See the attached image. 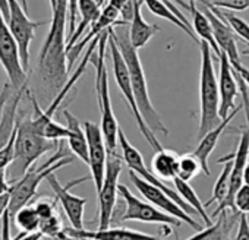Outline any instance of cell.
Returning a JSON list of instances; mask_svg holds the SVG:
<instances>
[{
	"instance_id": "obj_8",
	"label": "cell",
	"mask_w": 249,
	"mask_h": 240,
	"mask_svg": "<svg viewBox=\"0 0 249 240\" xmlns=\"http://www.w3.org/2000/svg\"><path fill=\"white\" fill-rule=\"evenodd\" d=\"M119 147H120V150H122V158H123V161L126 163V166L129 167V170L131 171H134L137 176H140L142 180H145L147 183H150V185H153V186H156V188H159V189H161L169 198H172L185 212H188L191 217H194V215H198L196 214V211L191 206V205H188L182 198H180V195L176 192V190H173L172 188H169L166 183H163V180L159 177V176H156L154 173H151L148 169H147V166H145V163H144V158H142V155H141V153L128 141V138L124 137V132L122 131V128H119Z\"/></svg>"
},
{
	"instance_id": "obj_34",
	"label": "cell",
	"mask_w": 249,
	"mask_h": 240,
	"mask_svg": "<svg viewBox=\"0 0 249 240\" xmlns=\"http://www.w3.org/2000/svg\"><path fill=\"white\" fill-rule=\"evenodd\" d=\"M15 138H17V132L12 137V139L9 141V144L3 150H0V170L12 166V163L15 160Z\"/></svg>"
},
{
	"instance_id": "obj_47",
	"label": "cell",
	"mask_w": 249,
	"mask_h": 240,
	"mask_svg": "<svg viewBox=\"0 0 249 240\" xmlns=\"http://www.w3.org/2000/svg\"><path fill=\"white\" fill-rule=\"evenodd\" d=\"M19 2H21V5L24 6V9L28 11V2H27V0H19Z\"/></svg>"
},
{
	"instance_id": "obj_12",
	"label": "cell",
	"mask_w": 249,
	"mask_h": 240,
	"mask_svg": "<svg viewBox=\"0 0 249 240\" xmlns=\"http://www.w3.org/2000/svg\"><path fill=\"white\" fill-rule=\"evenodd\" d=\"M119 195L122 196L124 202V211L120 215V221H141V223H150V224H163V225H173L179 227L182 224L180 220L176 217H172L159 208L153 206L151 204H147L131 193V190L124 186L119 185L117 188Z\"/></svg>"
},
{
	"instance_id": "obj_14",
	"label": "cell",
	"mask_w": 249,
	"mask_h": 240,
	"mask_svg": "<svg viewBox=\"0 0 249 240\" xmlns=\"http://www.w3.org/2000/svg\"><path fill=\"white\" fill-rule=\"evenodd\" d=\"M84 131L88 141V157H89V170H91V179L94 182L97 193L101 190L104 177H106V167H107V157L108 151L106 147V141L103 137L101 126H98L94 122H84Z\"/></svg>"
},
{
	"instance_id": "obj_44",
	"label": "cell",
	"mask_w": 249,
	"mask_h": 240,
	"mask_svg": "<svg viewBox=\"0 0 249 240\" xmlns=\"http://www.w3.org/2000/svg\"><path fill=\"white\" fill-rule=\"evenodd\" d=\"M243 185L249 186V163L246 164V167L243 170Z\"/></svg>"
},
{
	"instance_id": "obj_2",
	"label": "cell",
	"mask_w": 249,
	"mask_h": 240,
	"mask_svg": "<svg viewBox=\"0 0 249 240\" xmlns=\"http://www.w3.org/2000/svg\"><path fill=\"white\" fill-rule=\"evenodd\" d=\"M110 35L114 38L123 60L128 66L129 70V76H131V84H132V89L135 94V100L138 104V108L145 120L147 126L150 128V131L157 137V134L167 137L169 131L163 123V119L159 114V111L154 108L151 98H150V92H148V85H147V79H145V73L142 69V63L140 60L138 56V50L132 46L131 38H129V27L126 25H117V27H111L108 28Z\"/></svg>"
},
{
	"instance_id": "obj_17",
	"label": "cell",
	"mask_w": 249,
	"mask_h": 240,
	"mask_svg": "<svg viewBox=\"0 0 249 240\" xmlns=\"http://www.w3.org/2000/svg\"><path fill=\"white\" fill-rule=\"evenodd\" d=\"M65 233L78 240H166V237H157L145 234L141 231L129 228H106V230H76L72 227H65Z\"/></svg>"
},
{
	"instance_id": "obj_35",
	"label": "cell",
	"mask_w": 249,
	"mask_h": 240,
	"mask_svg": "<svg viewBox=\"0 0 249 240\" xmlns=\"http://www.w3.org/2000/svg\"><path fill=\"white\" fill-rule=\"evenodd\" d=\"M11 223H12V218H11L9 212L6 211L5 215L2 217V231H0V240H19L25 234V231H21L18 236L12 237L11 236Z\"/></svg>"
},
{
	"instance_id": "obj_3",
	"label": "cell",
	"mask_w": 249,
	"mask_h": 240,
	"mask_svg": "<svg viewBox=\"0 0 249 240\" xmlns=\"http://www.w3.org/2000/svg\"><path fill=\"white\" fill-rule=\"evenodd\" d=\"M201 75H199V129L198 138L213 131L221 123L218 78L213 65V50L208 43L201 41Z\"/></svg>"
},
{
	"instance_id": "obj_15",
	"label": "cell",
	"mask_w": 249,
	"mask_h": 240,
	"mask_svg": "<svg viewBox=\"0 0 249 240\" xmlns=\"http://www.w3.org/2000/svg\"><path fill=\"white\" fill-rule=\"evenodd\" d=\"M89 179V176H85L82 179H78V180H73L71 183H68L66 186L60 185V182L57 180L56 174H50L46 180L47 183L50 185L52 190L54 192L57 201L60 202L69 223L72 224V228H76V230H82L84 228V211H85V205H87V199L85 198H79L73 193H71V188L82 183V182H87Z\"/></svg>"
},
{
	"instance_id": "obj_6",
	"label": "cell",
	"mask_w": 249,
	"mask_h": 240,
	"mask_svg": "<svg viewBox=\"0 0 249 240\" xmlns=\"http://www.w3.org/2000/svg\"><path fill=\"white\" fill-rule=\"evenodd\" d=\"M108 43V30L103 33L98 41V54L94 62L95 65V91L98 98V107L101 113V131L106 141V147L108 153H116L119 145V125L113 113L110 91H108V73L106 66V47Z\"/></svg>"
},
{
	"instance_id": "obj_24",
	"label": "cell",
	"mask_w": 249,
	"mask_h": 240,
	"mask_svg": "<svg viewBox=\"0 0 249 240\" xmlns=\"http://www.w3.org/2000/svg\"><path fill=\"white\" fill-rule=\"evenodd\" d=\"M78 12L81 14V21L76 25L73 35L68 40V50L72 49L79 41L82 34L100 18L101 8L97 5L95 0H78Z\"/></svg>"
},
{
	"instance_id": "obj_33",
	"label": "cell",
	"mask_w": 249,
	"mask_h": 240,
	"mask_svg": "<svg viewBox=\"0 0 249 240\" xmlns=\"http://www.w3.org/2000/svg\"><path fill=\"white\" fill-rule=\"evenodd\" d=\"M34 208H36V211H37V214L40 215L41 220L50 218L54 214H57L56 212V204H54V201L53 199H49V198H40L36 202Z\"/></svg>"
},
{
	"instance_id": "obj_7",
	"label": "cell",
	"mask_w": 249,
	"mask_h": 240,
	"mask_svg": "<svg viewBox=\"0 0 249 240\" xmlns=\"http://www.w3.org/2000/svg\"><path fill=\"white\" fill-rule=\"evenodd\" d=\"M108 47H110V56H111V63H113V73H114V81L119 86V89L122 91L124 100H126L131 111H132V116L135 119V122L140 128V132L142 134V137L145 138V141L156 150V151H160L163 150L160 141L157 139V137L150 131V128L147 126L145 120L138 108V104H137V100H135V94H134V89H132V84H131V76H129V70H128V66L123 60V56L114 41V38L110 35L108 33Z\"/></svg>"
},
{
	"instance_id": "obj_43",
	"label": "cell",
	"mask_w": 249,
	"mask_h": 240,
	"mask_svg": "<svg viewBox=\"0 0 249 240\" xmlns=\"http://www.w3.org/2000/svg\"><path fill=\"white\" fill-rule=\"evenodd\" d=\"M0 11H2L6 21H9V3H8V0H0Z\"/></svg>"
},
{
	"instance_id": "obj_20",
	"label": "cell",
	"mask_w": 249,
	"mask_h": 240,
	"mask_svg": "<svg viewBox=\"0 0 249 240\" xmlns=\"http://www.w3.org/2000/svg\"><path fill=\"white\" fill-rule=\"evenodd\" d=\"M239 217V212L231 211V214H229V211L224 209L218 214V218L215 223H213V225L198 231L195 236L186 240H230V233L233 227L237 225Z\"/></svg>"
},
{
	"instance_id": "obj_32",
	"label": "cell",
	"mask_w": 249,
	"mask_h": 240,
	"mask_svg": "<svg viewBox=\"0 0 249 240\" xmlns=\"http://www.w3.org/2000/svg\"><path fill=\"white\" fill-rule=\"evenodd\" d=\"M234 208L239 214H249V186L242 185L234 195Z\"/></svg>"
},
{
	"instance_id": "obj_31",
	"label": "cell",
	"mask_w": 249,
	"mask_h": 240,
	"mask_svg": "<svg viewBox=\"0 0 249 240\" xmlns=\"http://www.w3.org/2000/svg\"><path fill=\"white\" fill-rule=\"evenodd\" d=\"M199 171H202V169H201L198 158L194 155V153L183 154L179 157V174H178L179 179L185 182H191L194 177L199 174Z\"/></svg>"
},
{
	"instance_id": "obj_21",
	"label": "cell",
	"mask_w": 249,
	"mask_h": 240,
	"mask_svg": "<svg viewBox=\"0 0 249 240\" xmlns=\"http://www.w3.org/2000/svg\"><path fill=\"white\" fill-rule=\"evenodd\" d=\"M63 116L66 119V128H68V145L69 150L79 158L82 160L85 164L89 163V157H88V141H87V135L85 131L79 122V119L76 116H73L66 107L63 108Z\"/></svg>"
},
{
	"instance_id": "obj_39",
	"label": "cell",
	"mask_w": 249,
	"mask_h": 240,
	"mask_svg": "<svg viewBox=\"0 0 249 240\" xmlns=\"http://www.w3.org/2000/svg\"><path fill=\"white\" fill-rule=\"evenodd\" d=\"M12 92H14V88L11 86V84H5L3 85V89H2V92H0V114H2V110H3V107H5V104H6V101L9 100V97L12 95Z\"/></svg>"
},
{
	"instance_id": "obj_22",
	"label": "cell",
	"mask_w": 249,
	"mask_h": 240,
	"mask_svg": "<svg viewBox=\"0 0 249 240\" xmlns=\"http://www.w3.org/2000/svg\"><path fill=\"white\" fill-rule=\"evenodd\" d=\"M176 3L179 5H185L189 8L191 11V17H192V27H194V33L196 34V37L201 40V41H205L208 43V46L211 47L213 53L215 54V57L218 59L221 51L217 46V41H215V37H214V33H213V27H211V22L210 19L207 18V15L198 8L195 0H189V5H186L182 0H176Z\"/></svg>"
},
{
	"instance_id": "obj_49",
	"label": "cell",
	"mask_w": 249,
	"mask_h": 240,
	"mask_svg": "<svg viewBox=\"0 0 249 240\" xmlns=\"http://www.w3.org/2000/svg\"><path fill=\"white\" fill-rule=\"evenodd\" d=\"M44 240H52V239H46V237H44Z\"/></svg>"
},
{
	"instance_id": "obj_27",
	"label": "cell",
	"mask_w": 249,
	"mask_h": 240,
	"mask_svg": "<svg viewBox=\"0 0 249 240\" xmlns=\"http://www.w3.org/2000/svg\"><path fill=\"white\" fill-rule=\"evenodd\" d=\"M173 182H175L176 192L180 195V198H182L188 205H191V206L196 211V214L201 217V220L205 223V225H207V227L213 225V220H211V217L207 214L205 205L201 202V199L198 198L196 192H195L194 188L189 185V182H185V180H182V179H179V177H176Z\"/></svg>"
},
{
	"instance_id": "obj_41",
	"label": "cell",
	"mask_w": 249,
	"mask_h": 240,
	"mask_svg": "<svg viewBox=\"0 0 249 240\" xmlns=\"http://www.w3.org/2000/svg\"><path fill=\"white\" fill-rule=\"evenodd\" d=\"M231 68H233V66H231ZM233 69H234V70L242 76V79L246 82V85H248V88H249V69H248V68H245L242 63H240V65H237V66H234Z\"/></svg>"
},
{
	"instance_id": "obj_11",
	"label": "cell",
	"mask_w": 249,
	"mask_h": 240,
	"mask_svg": "<svg viewBox=\"0 0 249 240\" xmlns=\"http://www.w3.org/2000/svg\"><path fill=\"white\" fill-rule=\"evenodd\" d=\"M9 3V28L18 43L21 62L28 73L30 70V47L36 37V30L49 24V21H33L27 17V11L21 5L19 0H8Z\"/></svg>"
},
{
	"instance_id": "obj_13",
	"label": "cell",
	"mask_w": 249,
	"mask_h": 240,
	"mask_svg": "<svg viewBox=\"0 0 249 240\" xmlns=\"http://www.w3.org/2000/svg\"><path fill=\"white\" fill-rule=\"evenodd\" d=\"M129 179H131V182L134 183V186L137 188V190L153 205V206H156V208H159L160 211H163V212H166V214H169V215H172V217H176L178 220H180L182 223H186V224H189L192 228H195L196 231H201V230H204L202 228V225L196 221V220H194V217H191L188 212H185L172 198H169L161 189H159V188H156V186H153V185H150V183H147L145 180H142L140 176H137L134 171H131L129 170Z\"/></svg>"
},
{
	"instance_id": "obj_5",
	"label": "cell",
	"mask_w": 249,
	"mask_h": 240,
	"mask_svg": "<svg viewBox=\"0 0 249 240\" xmlns=\"http://www.w3.org/2000/svg\"><path fill=\"white\" fill-rule=\"evenodd\" d=\"M57 145L59 141L46 139L33 129L31 119H18L15 138V160L11 166V182H18V177H22L40 157L57 148Z\"/></svg>"
},
{
	"instance_id": "obj_16",
	"label": "cell",
	"mask_w": 249,
	"mask_h": 240,
	"mask_svg": "<svg viewBox=\"0 0 249 240\" xmlns=\"http://www.w3.org/2000/svg\"><path fill=\"white\" fill-rule=\"evenodd\" d=\"M220 73H218V91H220V110L218 114L221 120L230 116L239 105L234 104V100L239 94V86L234 78L233 68L229 62V57L221 53L220 57Z\"/></svg>"
},
{
	"instance_id": "obj_30",
	"label": "cell",
	"mask_w": 249,
	"mask_h": 240,
	"mask_svg": "<svg viewBox=\"0 0 249 240\" xmlns=\"http://www.w3.org/2000/svg\"><path fill=\"white\" fill-rule=\"evenodd\" d=\"M202 6H204V5H202ZM208 9H210L213 14H215L218 18H221L223 21H226V22L229 24V27L233 30V33H234L236 35H239L245 43L249 44V24H248V22H245L242 18L236 17L234 14L220 11V9L214 8V6H211V8H208Z\"/></svg>"
},
{
	"instance_id": "obj_1",
	"label": "cell",
	"mask_w": 249,
	"mask_h": 240,
	"mask_svg": "<svg viewBox=\"0 0 249 240\" xmlns=\"http://www.w3.org/2000/svg\"><path fill=\"white\" fill-rule=\"evenodd\" d=\"M69 17L68 0H59L54 14H52L50 31L41 46L36 75L47 101H53L68 84V37L66 21Z\"/></svg>"
},
{
	"instance_id": "obj_42",
	"label": "cell",
	"mask_w": 249,
	"mask_h": 240,
	"mask_svg": "<svg viewBox=\"0 0 249 240\" xmlns=\"http://www.w3.org/2000/svg\"><path fill=\"white\" fill-rule=\"evenodd\" d=\"M19 240H43V234L40 231H37V233H25Z\"/></svg>"
},
{
	"instance_id": "obj_50",
	"label": "cell",
	"mask_w": 249,
	"mask_h": 240,
	"mask_svg": "<svg viewBox=\"0 0 249 240\" xmlns=\"http://www.w3.org/2000/svg\"><path fill=\"white\" fill-rule=\"evenodd\" d=\"M43 240H44V237H43Z\"/></svg>"
},
{
	"instance_id": "obj_36",
	"label": "cell",
	"mask_w": 249,
	"mask_h": 240,
	"mask_svg": "<svg viewBox=\"0 0 249 240\" xmlns=\"http://www.w3.org/2000/svg\"><path fill=\"white\" fill-rule=\"evenodd\" d=\"M233 240H249V220L248 215L240 214L237 223V231Z\"/></svg>"
},
{
	"instance_id": "obj_10",
	"label": "cell",
	"mask_w": 249,
	"mask_h": 240,
	"mask_svg": "<svg viewBox=\"0 0 249 240\" xmlns=\"http://www.w3.org/2000/svg\"><path fill=\"white\" fill-rule=\"evenodd\" d=\"M123 158L119 157L117 153H108L107 157V167H106V177L98 192V228L106 230L110 228L116 199H117V188H119V176L122 173Z\"/></svg>"
},
{
	"instance_id": "obj_25",
	"label": "cell",
	"mask_w": 249,
	"mask_h": 240,
	"mask_svg": "<svg viewBox=\"0 0 249 240\" xmlns=\"http://www.w3.org/2000/svg\"><path fill=\"white\" fill-rule=\"evenodd\" d=\"M179 157L170 150H160L151 160L153 173L161 180H175L179 174Z\"/></svg>"
},
{
	"instance_id": "obj_18",
	"label": "cell",
	"mask_w": 249,
	"mask_h": 240,
	"mask_svg": "<svg viewBox=\"0 0 249 240\" xmlns=\"http://www.w3.org/2000/svg\"><path fill=\"white\" fill-rule=\"evenodd\" d=\"M28 85L12 92V95L9 97V100L6 101L2 114H0V150H3L9 141L12 139V137L17 132L18 128V107L19 103L24 97V94L27 92Z\"/></svg>"
},
{
	"instance_id": "obj_48",
	"label": "cell",
	"mask_w": 249,
	"mask_h": 240,
	"mask_svg": "<svg viewBox=\"0 0 249 240\" xmlns=\"http://www.w3.org/2000/svg\"><path fill=\"white\" fill-rule=\"evenodd\" d=\"M243 54H245V56H249V49H245V50H243Z\"/></svg>"
},
{
	"instance_id": "obj_46",
	"label": "cell",
	"mask_w": 249,
	"mask_h": 240,
	"mask_svg": "<svg viewBox=\"0 0 249 240\" xmlns=\"http://www.w3.org/2000/svg\"><path fill=\"white\" fill-rule=\"evenodd\" d=\"M95 2H97V5H98L100 8H103V6H106V2H107V0H95Z\"/></svg>"
},
{
	"instance_id": "obj_28",
	"label": "cell",
	"mask_w": 249,
	"mask_h": 240,
	"mask_svg": "<svg viewBox=\"0 0 249 240\" xmlns=\"http://www.w3.org/2000/svg\"><path fill=\"white\" fill-rule=\"evenodd\" d=\"M218 163H224V167L214 185V189H213V196L208 199L207 204H204L205 206L211 205L213 202H217L218 205L227 198L229 195V189H230V176H231V169H233V160L230 157H226V158H220Z\"/></svg>"
},
{
	"instance_id": "obj_38",
	"label": "cell",
	"mask_w": 249,
	"mask_h": 240,
	"mask_svg": "<svg viewBox=\"0 0 249 240\" xmlns=\"http://www.w3.org/2000/svg\"><path fill=\"white\" fill-rule=\"evenodd\" d=\"M12 182H8L6 179V169L0 170V196L2 195H6V193H11L12 190Z\"/></svg>"
},
{
	"instance_id": "obj_23",
	"label": "cell",
	"mask_w": 249,
	"mask_h": 240,
	"mask_svg": "<svg viewBox=\"0 0 249 240\" xmlns=\"http://www.w3.org/2000/svg\"><path fill=\"white\" fill-rule=\"evenodd\" d=\"M157 31H160L159 25H151L145 22L141 14V0H134V17L129 24V38L132 46L137 50L145 47Z\"/></svg>"
},
{
	"instance_id": "obj_9",
	"label": "cell",
	"mask_w": 249,
	"mask_h": 240,
	"mask_svg": "<svg viewBox=\"0 0 249 240\" xmlns=\"http://www.w3.org/2000/svg\"><path fill=\"white\" fill-rule=\"evenodd\" d=\"M0 65L15 91L28 85V73L22 66L18 43L2 11H0Z\"/></svg>"
},
{
	"instance_id": "obj_19",
	"label": "cell",
	"mask_w": 249,
	"mask_h": 240,
	"mask_svg": "<svg viewBox=\"0 0 249 240\" xmlns=\"http://www.w3.org/2000/svg\"><path fill=\"white\" fill-rule=\"evenodd\" d=\"M242 107H243V105H239L234 111L230 113L229 117H226L224 120H221V123H220L217 128H214L213 131H210L208 134H205V135L199 139L198 147L194 150V155L198 158V161H199V164H201V169H202V171H204L207 176H210V167H208V158H210V155H211L213 151L215 150V147H217V144H218V139L221 138L223 132L226 131L229 122H231L233 117L240 111Z\"/></svg>"
},
{
	"instance_id": "obj_40",
	"label": "cell",
	"mask_w": 249,
	"mask_h": 240,
	"mask_svg": "<svg viewBox=\"0 0 249 240\" xmlns=\"http://www.w3.org/2000/svg\"><path fill=\"white\" fill-rule=\"evenodd\" d=\"M9 202H11V193H6V195H2V196H0V220H2V217H3L5 212L8 211Z\"/></svg>"
},
{
	"instance_id": "obj_45",
	"label": "cell",
	"mask_w": 249,
	"mask_h": 240,
	"mask_svg": "<svg viewBox=\"0 0 249 240\" xmlns=\"http://www.w3.org/2000/svg\"><path fill=\"white\" fill-rule=\"evenodd\" d=\"M50 2V6H52V14H54L56 8H57V3H59V0H49Z\"/></svg>"
},
{
	"instance_id": "obj_26",
	"label": "cell",
	"mask_w": 249,
	"mask_h": 240,
	"mask_svg": "<svg viewBox=\"0 0 249 240\" xmlns=\"http://www.w3.org/2000/svg\"><path fill=\"white\" fill-rule=\"evenodd\" d=\"M142 2L147 5V8H148V11L153 14V15H156V17H159V18H163V19H166V21H169V22H172L173 25H176L179 30H182L186 35H189L194 41H196L198 44L201 43V40L196 37V34L194 33V28H191V27H188L170 8H169V5L164 2V0H142Z\"/></svg>"
},
{
	"instance_id": "obj_4",
	"label": "cell",
	"mask_w": 249,
	"mask_h": 240,
	"mask_svg": "<svg viewBox=\"0 0 249 240\" xmlns=\"http://www.w3.org/2000/svg\"><path fill=\"white\" fill-rule=\"evenodd\" d=\"M73 161V157L65 148L63 142L59 141L57 151L53 157H50L46 163L38 167H31L18 182L12 185L11 190V202L8 212L14 220L19 209L27 206L30 201L37 195V189L43 180H46L50 174H53L57 169H62Z\"/></svg>"
},
{
	"instance_id": "obj_37",
	"label": "cell",
	"mask_w": 249,
	"mask_h": 240,
	"mask_svg": "<svg viewBox=\"0 0 249 240\" xmlns=\"http://www.w3.org/2000/svg\"><path fill=\"white\" fill-rule=\"evenodd\" d=\"M68 8H69V33L68 40L73 35L76 30V14H78V0H68Z\"/></svg>"
},
{
	"instance_id": "obj_29",
	"label": "cell",
	"mask_w": 249,
	"mask_h": 240,
	"mask_svg": "<svg viewBox=\"0 0 249 240\" xmlns=\"http://www.w3.org/2000/svg\"><path fill=\"white\" fill-rule=\"evenodd\" d=\"M12 221H15V224L18 225V228H21V231L37 233L40 230L41 218L37 214L34 205H27V206H24L22 209L18 211V214L15 215V218Z\"/></svg>"
}]
</instances>
